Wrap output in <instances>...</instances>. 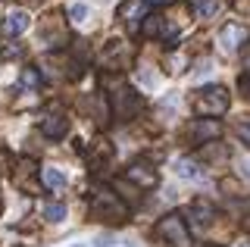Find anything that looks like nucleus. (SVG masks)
<instances>
[{
  "instance_id": "nucleus-11",
  "label": "nucleus",
  "mask_w": 250,
  "mask_h": 247,
  "mask_svg": "<svg viewBox=\"0 0 250 247\" xmlns=\"http://www.w3.org/2000/svg\"><path fill=\"white\" fill-rule=\"evenodd\" d=\"M144 13H147V0H125L119 6V16H122V22H128V25H138V22L144 19Z\"/></svg>"
},
{
  "instance_id": "nucleus-1",
  "label": "nucleus",
  "mask_w": 250,
  "mask_h": 247,
  "mask_svg": "<svg viewBox=\"0 0 250 247\" xmlns=\"http://www.w3.org/2000/svg\"><path fill=\"white\" fill-rule=\"evenodd\" d=\"M88 216L97 222H125L128 219V204L109 188H91L88 194Z\"/></svg>"
},
{
  "instance_id": "nucleus-17",
  "label": "nucleus",
  "mask_w": 250,
  "mask_h": 247,
  "mask_svg": "<svg viewBox=\"0 0 250 247\" xmlns=\"http://www.w3.org/2000/svg\"><path fill=\"white\" fill-rule=\"evenodd\" d=\"M44 216H47V222H62L66 219V206L62 204H44Z\"/></svg>"
},
{
  "instance_id": "nucleus-21",
  "label": "nucleus",
  "mask_w": 250,
  "mask_h": 247,
  "mask_svg": "<svg viewBox=\"0 0 250 247\" xmlns=\"http://www.w3.org/2000/svg\"><path fill=\"white\" fill-rule=\"evenodd\" d=\"M238 138L250 147V122H241V125H238Z\"/></svg>"
},
{
  "instance_id": "nucleus-3",
  "label": "nucleus",
  "mask_w": 250,
  "mask_h": 247,
  "mask_svg": "<svg viewBox=\"0 0 250 247\" xmlns=\"http://www.w3.org/2000/svg\"><path fill=\"white\" fill-rule=\"evenodd\" d=\"M229 91L222 88V84H207V88H200L197 94H194L191 106L194 113H200L203 119H213V116H222L225 110H229Z\"/></svg>"
},
{
  "instance_id": "nucleus-23",
  "label": "nucleus",
  "mask_w": 250,
  "mask_h": 247,
  "mask_svg": "<svg viewBox=\"0 0 250 247\" xmlns=\"http://www.w3.org/2000/svg\"><path fill=\"white\" fill-rule=\"evenodd\" d=\"M234 10H238V13H247V16H250V0H238V3H234Z\"/></svg>"
},
{
  "instance_id": "nucleus-14",
  "label": "nucleus",
  "mask_w": 250,
  "mask_h": 247,
  "mask_svg": "<svg viewBox=\"0 0 250 247\" xmlns=\"http://www.w3.org/2000/svg\"><path fill=\"white\" fill-rule=\"evenodd\" d=\"M41 179H44V185H47L50 191H62V188H66V175H62L60 169H53V166H47V169H44Z\"/></svg>"
},
{
  "instance_id": "nucleus-24",
  "label": "nucleus",
  "mask_w": 250,
  "mask_h": 247,
  "mask_svg": "<svg viewBox=\"0 0 250 247\" xmlns=\"http://www.w3.org/2000/svg\"><path fill=\"white\" fill-rule=\"evenodd\" d=\"M241 57H244V69H247V72H250V44H244V47H241Z\"/></svg>"
},
{
  "instance_id": "nucleus-22",
  "label": "nucleus",
  "mask_w": 250,
  "mask_h": 247,
  "mask_svg": "<svg viewBox=\"0 0 250 247\" xmlns=\"http://www.w3.org/2000/svg\"><path fill=\"white\" fill-rule=\"evenodd\" d=\"M222 188H225V194H238V182H234V179H225Z\"/></svg>"
},
{
  "instance_id": "nucleus-13",
  "label": "nucleus",
  "mask_w": 250,
  "mask_h": 247,
  "mask_svg": "<svg viewBox=\"0 0 250 247\" xmlns=\"http://www.w3.org/2000/svg\"><path fill=\"white\" fill-rule=\"evenodd\" d=\"M175 172L182 175V179H191V182H197L200 175H203V169H200V163H197V160H188V157H182V160L175 163Z\"/></svg>"
},
{
  "instance_id": "nucleus-19",
  "label": "nucleus",
  "mask_w": 250,
  "mask_h": 247,
  "mask_svg": "<svg viewBox=\"0 0 250 247\" xmlns=\"http://www.w3.org/2000/svg\"><path fill=\"white\" fill-rule=\"evenodd\" d=\"M156 32H160V16H150L144 25H141V35H144V38H153Z\"/></svg>"
},
{
  "instance_id": "nucleus-9",
  "label": "nucleus",
  "mask_w": 250,
  "mask_h": 247,
  "mask_svg": "<svg viewBox=\"0 0 250 247\" xmlns=\"http://www.w3.org/2000/svg\"><path fill=\"white\" fill-rule=\"evenodd\" d=\"M244 41H247V32L238 25V22H229V25H222V32H219L222 50H238V47H244Z\"/></svg>"
},
{
  "instance_id": "nucleus-26",
  "label": "nucleus",
  "mask_w": 250,
  "mask_h": 247,
  "mask_svg": "<svg viewBox=\"0 0 250 247\" xmlns=\"http://www.w3.org/2000/svg\"><path fill=\"white\" fill-rule=\"evenodd\" d=\"M244 84H247V88H250V82H244Z\"/></svg>"
},
{
  "instance_id": "nucleus-12",
  "label": "nucleus",
  "mask_w": 250,
  "mask_h": 247,
  "mask_svg": "<svg viewBox=\"0 0 250 247\" xmlns=\"http://www.w3.org/2000/svg\"><path fill=\"white\" fill-rule=\"evenodd\" d=\"M28 28V16L22 10H10L6 13V19H3V35L6 38H13V35H22Z\"/></svg>"
},
{
  "instance_id": "nucleus-18",
  "label": "nucleus",
  "mask_w": 250,
  "mask_h": 247,
  "mask_svg": "<svg viewBox=\"0 0 250 247\" xmlns=\"http://www.w3.org/2000/svg\"><path fill=\"white\" fill-rule=\"evenodd\" d=\"M22 84H25V88H41V72H38V69H25V72H22Z\"/></svg>"
},
{
  "instance_id": "nucleus-20",
  "label": "nucleus",
  "mask_w": 250,
  "mask_h": 247,
  "mask_svg": "<svg viewBox=\"0 0 250 247\" xmlns=\"http://www.w3.org/2000/svg\"><path fill=\"white\" fill-rule=\"evenodd\" d=\"M69 16H72V22H84V19H88V6H84V3H75L72 10H69Z\"/></svg>"
},
{
  "instance_id": "nucleus-15",
  "label": "nucleus",
  "mask_w": 250,
  "mask_h": 247,
  "mask_svg": "<svg viewBox=\"0 0 250 247\" xmlns=\"http://www.w3.org/2000/svg\"><path fill=\"white\" fill-rule=\"evenodd\" d=\"M194 6H197V16H203V19L219 16V10H222L219 0H194Z\"/></svg>"
},
{
  "instance_id": "nucleus-25",
  "label": "nucleus",
  "mask_w": 250,
  "mask_h": 247,
  "mask_svg": "<svg viewBox=\"0 0 250 247\" xmlns=\"http://www.w3.org/2000/svg\"><path fill=\"white\" fill-rule=\"evenodd\" d=\"M244 175H247V179H250V163H244Z\"/></svg>"
},
{
  "instance_id": "nucleus-4",
  "label": "nucleus",
  "mask_w": 250,
  "mask_h": 247,
  "mask_svg": "<svg viewBox=\"0 0 250 247\" xmlns=\"http://www.w3.org/2000/svg\"><path fill=\"white\" fill-rule=\"evenodd\" d=\"M219 222V213L213 204H207V200H197V204H191L185 210V226L191 231V238H209L213 235V226Z\"/></svg>"
},
{
  "instance_id": "nucleus-16",
  "label": "nucleus",
  "mask_w": 250,
  "mask_h": 247,
  "mask_svg": "<svg viewBox=\"0 0 250 247\" xmlns=\"http://www.w3.org/2000/svg\"><path fill=\"white\" fill-rule=\"evenodd\" d=\"M200 157H203V160H225V157H229V147H222V144L209 141V144H203Z\"/></svg>"
},
{
  "instance_id": "nucleus-6",
  "label": "nucleus",
  "mask_w": 250,
  "mask_h": 247,
  "mask_svg": "<svg viewBox=\"0 0 250 247\" xmlns=\"http://www.w3.org/2000/svg\"><path fill=\"white\" fill-rule=\"evenodd\" d=\"M185 135H188V141H194V144H209V141H216L219 135H222V125H219L216 119H194V122H188V128H185Z\"/></svg>"
},
{
  "instance_id": "nucleus-10",
  "label": "nucleus",
  "mask_w": 250,
  "mask_h": 247,
  "mask_svg": "<svg viewBox=\"0 0 250 247\" xmlns=\"http://www.w3.org/2000/svg\"><path fill=\"white\" fill-rule=\"evenodd\" d=\"M41 132L47 138H62V135L69 132V119L60 110H53V113H47L44 119H41Z\"/></svg>"
},
{
  "instance_id": "nucleus-7",
  "label": "nucleus",
  "mask_w": 250,
  "mask_h": 247,
  "mask_svg": "<svg viewBox=\"0 0 250 247\" xmlns=\"http://www.w3.org/2000/svg\"><path fill=\"white\" fill-rule=\"evenodd\" d=\"M156 179H160V175H156V169L147 163V160H135V163L125 169V182L135 185L138 191H141V188H153Z\"/></svg>"
},
{
  "instance_id": "nucleus-2",
  "label": "nucleus",
  "mask_w": 250,
  "mask_h": 247,
  "mask_svg": "<svg viewBox=\"0 0 250 247\" xmlns=\"http://www.w3.org/2000/svg\"><path fill=\"white\" fill-rule=\"evenodd\" d=\"M109 106H113V116L119 122H128V119H135V116L141 113V94L131 84H125V82H109Z\"/></svg>"
},
{
  "instance_id": "nucleus-5",
  "label": "nucleus",
  "mask_w": 250,
  "mask_h": 247,
  "mask_svg": "<svg viewBox=\"0 0 250 247\" xmlns=\"http://www.w3.org/2000/svg\"><path fill=\"white\" fill-rule=\"evenodd\" d=\"M156 238L166 247H194V238H191V231H188L185 219L178 213H169L156 222Z\"/></svg>"
},
{
  "instance_id": "nucleus-8",
  "label": "nucleus",
  "mask_w": 250,
  "mask_h": 247,
  "mask_svg": "<svg viewBox=\"0 0 250 247\" xmlns=\"http://www.w3.org/2000/svg\"><path fill=\"white\" fill-rule=\"evenodd\" d=\"M128 60H131V50H128L125 41H109L106 44V50H104V66L106 69H122V66H128Z\"/></svg>"
}]
</instances>
